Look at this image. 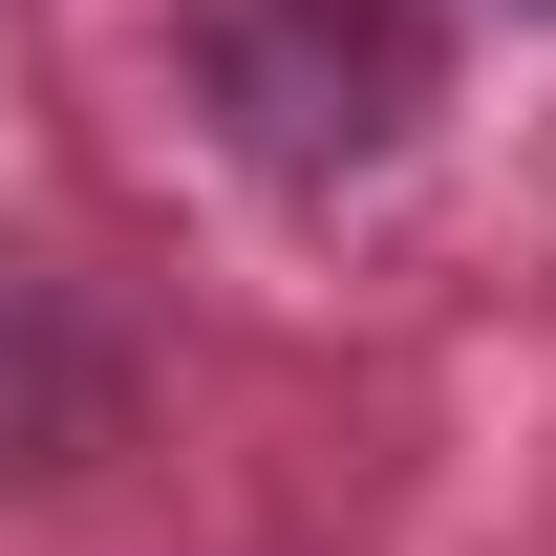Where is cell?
<instances>
[{"label": "cell", "instance_id": "obj_1", "mask_svg": "<svg viewBox=\"0 0 556 556\" xmlns=\"http://www.w3.org/2000/svg\"><path fill=\"white\" fill-rule=\"evenodd\" d=\"M214 86L257 108V150H300V172H321V150H386V129H407L428 43L386 22V0H257V22L214 43Z\"/></svg>", "mask_w": 556, "mask_h": 556}]
</instances>
